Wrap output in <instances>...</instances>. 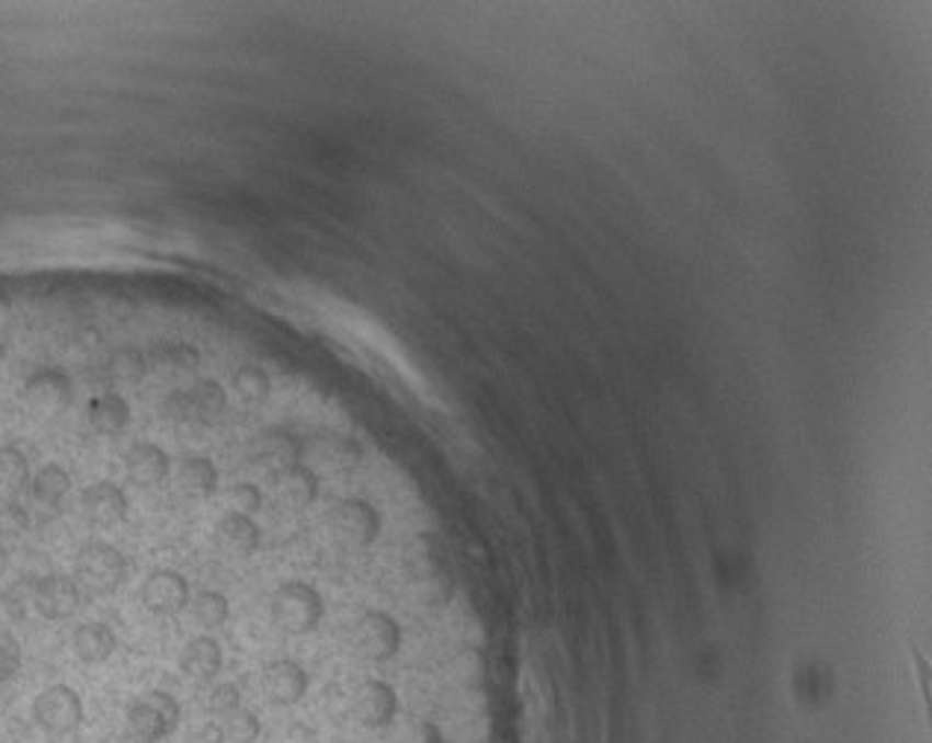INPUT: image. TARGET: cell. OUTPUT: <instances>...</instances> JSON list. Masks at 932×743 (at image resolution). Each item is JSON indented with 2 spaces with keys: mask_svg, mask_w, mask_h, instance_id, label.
I'll use <instances>...</instances> for the list:
<instances>
[{
  "mask_svg": "<svg viewBox=\"0 0 932 743\" xmlns=\"http://www.w3.org/2000/svg\"><path fill=\"white\" fill-rule=\"evenodd\" d=\"M230 390H234V396L239 399V404H246V408H260V404H266L269 392H272V378L266 375V369H260V366H254V363H248V366L234 372Z\"/></svg>",
  "mask_w": 932,
  "mask_h": 743,
  "instance_id": "d4e9b609",
  "label": "cell"
},
{
  "mask_svg": "<svg viewBox=\"0 0 932 743\" xmlns=\"http://www.w3.org/2000/svg\"><path fill=\"white\" fill-rule=\"evenodd\" d=\"M275 484V502L286 511H305L316 502L319 495V478H316L314 469H307L305 464L286 469L277 478H272Z\"/></svg>",
  "mask_w": 932,
  "mask_h": 743,
  "instance_id": "2e32d148",
  "label": "cell"
},
{
  "mask_svg": "<svg viewBox=\"0 0 932 743\" xmlns=\"http://www.w3.org/2000/svg\"><path fill=\"white\" fill-rule=\"evenodd\" d=\"M396 711H399V696L380 678H366L349 696V715L361 725H366V729L390 725Z\"/></svg>",
  "mask_w": 932,
  "mask_h": 743,
  "instance_id": "ba28073f",
  "label": "cell"
},
{
  "mask_svg": "<svg viewBox=\"0 0 932 743\" xmlns=\"http://www.w3.org/2000/svg\"><path fill=\"white\" fill-rule=\"evenodd\" d=\"M237 708H242V694H239L237 685H230V682H219V685L209 687V694H207V711H209V715L228 717V715H234Z\"/></svg>",
  "mask_w": 932,
  "mask_h": 743,
  "instance_id": "836d02e7",
  "label": "cell"
},
{
  "mask_svg": "<svg viewBox=\"0 0 932 743\" xmlns=\"http://www.w3.org/2000/svg\"><path fill=\"white\" fill-rule=\"evenodd\" d=\"M319 460L333 472H352V469L361 467L363 448L349 434H325L319 439Z\"/></svg>",
  "mask_w": 932,
  "mask_h": 743,
  "instance_id": "603a6c76",
  "label": "cell"
},
{
  "mask_svg": "<svg viewBox=\"0 0 932 743\" xmlns=\"http://www.w3.org/2000/svg\"><path fill=\"white\" fill-rule=\"evenodd\" d=\"M83 605V591L62 572L42 575L36 582V610L45 619H71Z\"/></svg>",
  "mask_w": 932,
  "mask_h": 743,
  "instance_id": "7c38bea8",
  "label": "cell"
},
{
  "mask_svg": "<svg viewBox=\"0 0 932 743\" xmlns=\"http://www.w3.org/2000/svg\"><path fill=\"white\" fill-rule=\"evenodd\" d=\"M455 667H457V676L464 678L466 685H476V682L485 678V661H481L478 652H464V655L455 661Z\"/></svg>",
  "mask_w": 932,
  "mask_h": 743,
  "instance_id": "74e56055",
  "label": "cell"
},
{
  "mask_svg": "<svg viewBox=\"0 0 932 743\" xmlns=\"http://www.w3.org/2000/svg\"><path fill=\"white\" fill-rule=\"evenodd\" d=\"M162 416H166L169 422H174V425H192L186 390H174L166 396V401H162Z\"/></svg>",
  "mask_w": 932,
  "mask_h": 743,
  "instance_id": "8d00e7d4",
  "label": "cell"
},
{
  "mask_svg": "<svg viewBox=\"0 0 932 743\" xmlns=\"http://www.w3.org/2000/svg\"><path fill=\"white\" fill-rule=\"evenodd\" d=\"M30 484V467L24 451L15 446H0V493L15 495Z\"/></svg>",
  "mask_w": 932,
  "mask_h": 743,
  "instance_id": "f1b7e54d",
  "label": "cell"
},
{
  "mask_svg": "<svg viewBox=\"0 0 932 743\" xmlns=\"http://www.w3.org/2000/svg\"><path fill=\"white\" fill-rule=\"evenodd\" d=\"M89 425L98 431V434H122L127 425H130V404L124 396L118 392H101L95 399L89 401Z\"/></svg>",
  "mask_w": 932,
  "mask_h": 743,
  "instance_id": "ffe728a7",
  "label": "cell"
},
{
  "mask_svg": "<svg viewBox=\"0 0 932 743\" xmlns=\"http://www.w3.org/2000/svg\"><path fill=\"white\" fill-rule=\"evenodd\" d=\"M124 579H127V558L115 546L92 540L77 552L75 582L80 584V591L92 596H110L122 587Z\"/></svg>",
  "mask_w": 932,
  "mask_h": 743,
  "instance_id": "7a4b0ae2",
  "label": "cell"
},
{
  "mask_svg": "<svg viewBox=\"0 0 932 743\" xmlns=\"http://www.w3.org/2000/svg\"><path fill=\"white\" fill-rule=\"evenodd\" d=\"M230 511H237V514H258L260 507H263V490H260L258 484H237L234 490H230Z\"/></svg>",
  "mask_w": 932,
  "mask_h": 743,
  "instance_id": "d590c367",
  "label": "cell"
},
{
  "mask_svg": "<svg viewBox=\"0 0 932 743\" xmlns=\"http://www.w3.org/2000/svg\"><path fill=\"white\" fill-rule=\"evenodd\" d=\"M225 741V732H221L219 723H207L201 729V743H221Z\"/></svg>",
  "mask_w": 932,
  "mask_h": 743,
  "instance_id": "ab89813d",
  "label": "cell"
},
{
  "mask_svg": "<svg viewBox=\"0 0 932 743\" xmlns=\"http://www.w3.org/2000/svg\"><path fill=\"white\" fill-rule=\"evenodd\" d=\"M325 602L314 584L286 582L269 596V617L277 631L302 638L322 622Z\"/></svg>",
  "mask_w": 932,
  "mask_h": 743,
  "instance_id": "6da1fadb",
  "label": "cell"
},
{
  "mask_svg": "<svg viewBox=\"0 0 932 743\" xmlns=\"http://www.w3.org/2000/svg\"><path fill=\"white\" fill-rule=\"evenodd\" d=\"M408 743H443V734L431 720H419V723L410 725Z\"/></svg>",
  "mask_w": 932,
  "mask_h": 743,
  "instance_id": "f35d334b",
  "label": "cell"
},
{
  "mask_svg": "<svg viewBox=\"0 0 932 743\" xmlns=\"http://www.w3.org/2000/svg\"><path fill=\"white\" fill-rule=\"evenodd\" d=\"M36 582L38 579H33V575H21L0 593V602H3V610L10 614V619L24 622L36 610Z\"/></svg>",
  "mask_w": 932,
  "mask_h": 743,
  "instance_id": "83f0119b",
  "label": "cell"
},
{
  "mask_svg": "<svg viewBox=\"0 0 932 743\" xmlns=\"http://www.w3.org/2000/svg\"><path fill=\"white\" fill-rule=\"evenodd\" d=\"M83 699L75 687L50 685L33 702V720L48 734H71L83 725Z\"/></svg>",
  "mask_w": 932,
  "mask_h": 743,
  "instance_id": "8992f818",
  "label": "cell"
},
{
  "mask_svg": "<svg viewBox=\"0 0 932 743\" xmlns=\"http://www.w3.org/2000/svg\"><path fill=\"white\" fill-rule=\"evenodd\" d=\"M124 472L136 487H157L172 472V458L157 443H134L124 451Z\"/></svg>",
  "mask_w": 932,
  "mask_h": 743,
  "instance_id": "5bb4252c",
  "label": "cell"
},
{
  "mask_svg": "<svg viewBox=\"0 0 932 743\" xmlns=\"http://www.w3.org/2000/svg\"><path fill=\"white\" fill-rule=\"evenodd\" d=\"M213 537H216V546L221 552L230 555V558H251L260 546L258 523L251 516L237 514V511H228L221 516L213 528Z\"/></svg>",
  "mask_w": 932,
  "mask_h": 743,
  "instance_id": "9a60e30c",
  "label": "cell"
},
{
  "mask_svg": "<svg viewBox=\"0 0 932 743\" xmlns=\"http://www.w3.org/2000/svg\"><path fill=\"white\" fill-rule=\"evenodd\" d=\"M7 567H10V552H7V546L0 544V575L7 572Z\"/></svg>",
  "mask_w": 932,
  "mask_h": 743,
  "instance_id": "60d3db41",
  "label": "cell"
},
{
  "mask_svg": "<svg viewBox=\"0 0 932 743\" xmlns=\"http://www.w3.org/2000/svg\"><path fill=\"white\" fill-rule=\"evenodd\" d=\"M174 476H178L181 493L190 495V499H207L219 487V469H216V464L207 455H186V458H181Z\"/></svg>",
  "mask_w": 932,
  "mask_h": 743,
  "instance_id": "ac0fdd59",
  "label": "cell"
},
{
  "mask_svg": "<svg viewBox=\"0 0 932 743\" xmlns=\"http://www.w3.org/2000/svg\"><path fill=\"white\" fill-rule=\"evenodd\" d=\"M328 534L337 546H343L349 552L366 549L378 540L380 534V514L366 502V499H343L328 511L325 516Z\"/></svg>",
  "mask_w": 932,
  "mask_h": 743,
  "instance_id": "277c9868",
  "label": "cell"
},
{
  "mask_svg": "<svg viewBox=\"0 0 932 743\" xmlns=\"http://www.w3.org/2000/svg\"><path fill=\"white\" fill-rule=\"evenodd\" d=\"M139 599L157 617H178L181 610L190 608V582L183 579L181 572L157 570L143 582Z\"/></svg>",
  "mask_w": 932,
  "mask_h": 743,
  "instance_id": "30bf717a",
  "label": "cell"
},
{
  "mask_svg": "<svg viewBox=\"0 0 932 743\" xmlns=\"http://www.w3.org/2000/svg\"><path fill=\"white\" fill-rule=\"evenodd\" d=\"M186 399H190L192 425H213L221 416V410L228 408V392L213 378H201L186 387Z\"/></svg>",
  "mask_w": 932,
  "mask_h": 743,
  "instance_id": "44dd1931",
  "label": "cell"
},
{
  "mask_svg": "<svg viewBox=\"0 0 932 743\" xmlns=\"http://www.w3.org/2000/svg\"><path fill=\"white\" fill-rule=\"evenodd\" d=\"M413 593H417V599L422 602L425 608H440V605H446V602L455 596V579L448 575V570H440L434 572V575H429V579L413 582Z\"/></svg>",
  "mask_w": 932,
  "mask_h": 743,
  "instance_id": "f546056e",
  "label": "cell"
},
{
  "mask_svg": "<svg viewBox=\"0 0 932 743\" xmlns=\"http://www.w3.org/2000/svg\"><path fill=\"white\" fill-rule=\"evenodd\" d=\"M71 490V476L62 464H45L36 476L30 478V495L36 499L38 505L57 507Z\"/></svg>",
  "mask_w": 932,
  "mask_h": 743,
  "instance_id": "cb8c5ba5",
  "label": "cell"
},
{
  "mask_svg": "<svg viewBox=\"0 0 932 743\" xmlns=\"http://www.w3.org/2000/svg\"><path fill=\"white\" fill-rule=\"evenodd\" d=\"M248 460L266 472L269 478H277L286 469H293L302 464V443L298 437H293L289 431L281 428H266L254 434L251 446H248Z\"/></svg>",
  "mask_w": 932,
  "mask_h": 743,
  "instance_id": "52a82bcc",
  "label": "cell"
},
{
  "mask_svg": "<svg viewBox=\"0 0 932 743\" xmlns=\"http://www.w3.org/2000/svg\"><path fill=\"white\" fill-rule=\"evenodd\" d=\"M21 661H24V652H21L19 638L12 631L0 629V685L19 676Z\"/></svg>",
  "mask_w": 932,
  "mask_h": 743,
  "instance_id": "d6a6232c",
  "label": "cell"
},
{
  "mask_svg": "<svg viewBox=\"0 0 932 743\" xmlns=\"http://www.w3.org/2000/svg\"><path fill=\"white\" fill-rule=\"evenodd\" d=\"M221 732H225V738L234 743H254L260 738V720L254 711H248V708H237L234 715L225 717V723H221Z\"/></svg>",
  "mask_w": 932,
  "mask_h": 743,
  "instance_id": "1f68e13d",
  "label": "cell"
},
{
  "mask_svg": "<svg viewBox=\"0 0 932 743\" xmlns=\"http://www.w3.org/2000/svg\"><path fill=\"white\" fill-rule=\"evenodd\" d=\"M148 372V357L134 345L115 348L106 361V378L115 384H139Z\"/></svg>",
  "mask_w": 932,
  "mask_h": 743,
  "instance_id": "484cf974",
  "label": "cell"
},
{
  "mask_svg": "<svg viewBox=\"0 0 932 743\" xmlns=\"http://www.w3.org/2000/svg\"><path fill=\"white\" fill-rule=\"evenodd\" d=\"M190 610H192V619L198 622V626H204L207 631L219 629V626H225L230 617V602L225 593L219 591H201L195 593L190 599Z\"/></svg>",
  "mask_w": 932,
  "mask_h": 743,
  "instance_id": "4316f807",
  "label": "cell"
},
{
  "mask_svg": "<svg viewBox=\"0 0 932 743\" xmlns=\"http://www.w3.org/2000/svg\"><path fill=\"white\" fill-rule=\"evenodd\" d=\"M221 647L219 640L209 638V635H198L183 643L181 649V670L195 682H209L216 678V673L221 670Z\"/></svg>",
  "mask_w": 932,
  "mask_h": 743,
  "instance_id": "e0dca14e",
  "label": "cell"
},
{
  "mask_svg": "<svg viewBox=\"0 0 932 743\" xmlns=\"http://www.w3.org/2000/svg\"><path fill=\"white\" fill-rule=\"evenodd\" d=\"M401 647L399 622L384 614V610H363L349 629V649L361 661L370 664H384L390 661Z\"/></svg>",
  "mask_w": 932,
  "mask_h": 743,
  "instance_id": "5b68a950",
  "label": "cell"
},
{
  "mask_svg": "<svg viewBox=\"0 0 932 743\" xmlns=\"http://www.w3.org/2000/svg\"><path fill=\"white\" fill-rule=\"evenodd\" d=\"M3 354H7V345H3V340H0V361H3Z\"/></svg>",
  "mask_w": 932,
  "mask_h": 743,
  "instance_id": "b9f144b4",
  "label": "cell"
},
{
  "mask_svg": "<svg viewBox=\"0 0 932 743\" xmlns=\"http://www.w3.org/2000/svg\"><path fill=\"white\" fill-rule=\"evenodd\" d=\"M260 687H263V694L272 706H295V702L305 699L310 678H307L302 664H295L289 658H277L263 667Z\"/></svg>",
  "mask_w": 932,
  "mask_h": 743,
  "instance_id": "8fae6325",
  "label": "cell"
},
{
  "mask_svg": "<svg viewBox=\"0 0 932 743\" xmlns=\"http://www.w3.org/2000/svg\"><path fill=\"white\" fill-rule=\"evenodd\" d=\"M181 723V702L166 690H148L127 706V734L134 743H157Z\"/></svg>",
  "mask_w": 932,
  "mask_h": 743,
  "instance_id": "3957f363",
  "label": "cell"
},
{
  "mask_svg": "<svg viewBox=\"0 0 932 743\" xmlns=\"http://www.w3.org/2000/svg\"><path fill=\"white\" fill-rule=\"evenodd\" d=\"M30 528L27 507H21L19 502H3L0 505V537L3 540H15Z\"/></svg>",
  "mask_w": 932,
  "mask_h": 743,
  "instance_id": "e575fe53",
  "label": "cell"
},
{
  "mask_svg": "<svg viewBox=\"0 0 932 743\" xmlns=\"http://www.w3.org/2000/svg\"><path fill=\"white\" fill-rule=\"evenodd\" d=\"M75 387L62 369H38L21 387V399L38 416H57L71 404Z\"/></svg>",
  "mask_w": 932,
  "mask_h": 743,
  "instance_id": "9c48e42d",
  "label": "cell"
},
{
  "mask_svg": "<svg viewBox=\"0 0 932 743\" xmlns=\"http://www.w3.org/2000/svg\"><path fill=\"white\" fill-rule=\"evenodd\" d=\"M80 507H83V516L95 528H113V525L127 519V495L113 481L89 484L83 495H80Z\"/></svg>",
  "mask_w": 932,
  "mask_h": 743,
  "instance_id": "4fadbf2b",
  "label": "cell"
},
{
  "mask_svg": "<svg viewBox=\"0 0 932 743\" xmlns=\"http://www.w3.org/2000/svg\"><path fill=\"white\" fill-rule=\"evenodd\" d=\"M446 570V561H443V552L440 546L431 540L429 534H419L408 544L405 549V572H408L410 584L419 582V579H429L434 572Z\"/></svg>",
  "mask_w": 932,
  "mask_h": 743,
  "instance_id": "7402d4cb",
  "label": "cell"
},
{
  "mask_svg": "<svg viewBox=\"0 0 932 743\" xmlns=\"http://www.w3.org/2000/svg\"><path fill=\"white\" fill-rule=\"evenodd\" d=\"M115 647H118V640L104 622H83L71 638V649L83 664H104L113 658Z\"/></svg>",
  "mask_w": 932,
  "mask_h": 743,
  "instance_id": "d6986e66",
  "label": "cell"
},
{
  "mask_svg": "<svg viewBox=\"0 0 932 743\" xmlns=\"http://www.w3.org/2000/svg\"><path fill=\"white\" fill-rule=\"evenodd\" d=\"M157 363L178 372H195L201 366V352L186 340H178V343H166L157 348Z\"/></svg>",
  "mask_w": 932,
  "mask_h": 743,
  "instance_id": "4dcf8cb0",
  "label": "cell"
}]
</instances>
